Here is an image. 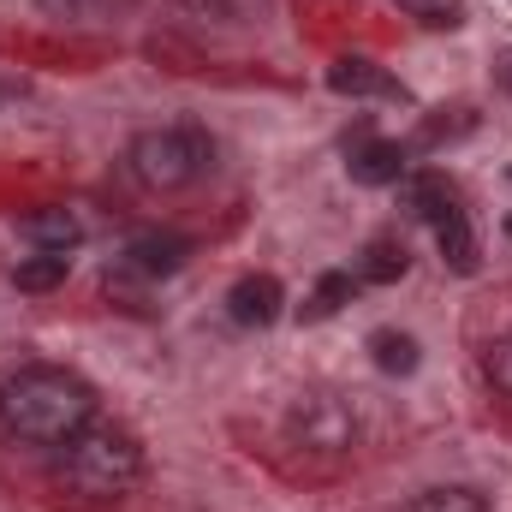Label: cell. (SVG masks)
I'll return each instance as SVG.
<instances>
[{"label":"cell","instance_id":"6da1fadb","mask_svg":"<svg viewBox=\"0 0 512 512\" xmlns=\"http://www.w3.org/2000/svg\"><path fill=\"white\" fill-rule=\"evenodd\" d=\"M96 417V393L60 364H18L0 376V429L30 447H66Z\"/></svg>","mask_w":512,"mask_h":512},{"label":"cell","instance_id":"7a4b0ae2","mask_svg":"<svg viewBox=\"0 0 512 512\" xmlns=\"http://www.w3.org/2000/svg\"><path fill=\"white\" fill-rule=\"evenodd\" d=\"M143 477V453L120 423H84L66 447H60V483L84 501H114Z\"/></svg>","mask_w":512,"mask_h":512},{"label":"cell","instance_id":"3957f363","mask_svg":"<svg viewBox=\"0 0 512 512\" xmlns=\"http://www.w3.org/2000/svg\"><path fill=\"white\" fill-rule=\"evenodd\" d=\"M215 167V143L197 126H155L131 143V173L143 191H185Z\"/></svg>","mask_w":512,"mask_h":512},{"label":"cell","instance_id":"277c9868","mask_svg":"<svg viewBox=\"0 0 512 512\" xmlns=\"http://www.w3.org/2000/svg\"><path fill=\"white\" fill-rule=\"evenodd\" d=\"M328 90H334V96H352V102H399V96H405L382 66L364 60V54L334 60V66H328Z\"/></svg>","mask_w":512,"mask_h":512},{"label":"cell","instance_id":"5b68a950","mask_svg":"<svg viewBox=\"0 0 512 512\" xmlns=\"http://www.w3.org/2000/svg\"><path fill=\"white\" fill-rule=\"evenodd\" d=\"M292 429L304 435V447H328V453L352 441V417H346L334 399H322V393H310V399L292 411Z\"/></svg>","mask_w":512,"mask_h":512},{"label":"cell","instance_id":"8992f818","mask_svg":"<svg viewBox=\"0 0 512 512\" xmlns=\"http://www.w3.org/2000/svg\"><path fill=\"white\" fill-rule=\"evenodd\" d=\"M280 304H286V292H280L274 274H245V280L227 292V310H233L239 328H268V322L280 316Z\"/></svg>","mask_w":512,"mask_h":512},{"label":"cell","instance_id":"52a82bcc","mask_svg":"<svg viewBox=\"0 0 512 512\" xmlns=\"http://www.w3.org/2000/svg\"><path fill=\"white\" fill-rule=\"evenodd\" d=\"M346 173L358 185H399L405 179V149L387 143V137H364V143L346 149Z\"/></svg>","mask_w":512,"mask_h":512},{"label":"cell","instance_id":"ba28073f","mask_svg":"<svg viewBox=\"0 0 512 512\" xmlns=\"http://www.w3.org/2000/svg\"><path fill=\"white\" fill-rule=\"evenodd\" d=\"M185 256H191V239H179V233H137L126 245V268L161 280V274H179Z\"/></svg>","mask_w":512,"mask_h":512},{"label":"cell","instance_id":"9c48e42d","mask_svg":"<svg viewBox=\"0 0 512 512\" xmlns=\"http://www.w3.org/2000/svg\"><path fill=\"white\" fill-rule=\"evenodd\" d=\"M453 203H459V197H453L447 179H435V173H405V179H399V209L417 215V221H429V227H435Z\"/></svg>","mask_w":512,"mask_h":512},{"label":"cell","instance_id":"30bf717a","mask_svg":"<svg viewBox=\"0 0 512 512\" xmlns=\"http://www.w3.org/2000/svg\"><path fill=\"white\" fill-rule=\"evenodd\" d=\"M18 233H24L30 245H42V251H72V245L84 239V227H78L72 209H36V215L18 221Z\"/></svg>","mask_w":512,"mask_h":512},{"label":"cell","instance_id":"8fae6325","mask_svg":"<svg viewBox=\"0 0 512 512\" xmlns=\"http://www.w3.org/2000/svg\"><path fill=\"white\" fill-rule=\"evenodd\" d=\"M435 245H441V256H447V268H459V274L477 268V239H471V221H465L459 203L435 221Z\"/></svg>","mask_w":512,"mask_h":512},{"label":"cell","instance_id":"7c38bea8","mask_svg":"<svg viewBox=\"0 0 512 512\" xmlns=\"http://www.w3.org/2000/svg\"><path fill=\"white\" fill-rule=\"evenodd\" d=\"M370 358H376L382 376H411L417 370V340L399 334V328H376L370 334Z\"/></svg>","mask_w":512,"mask_h":512},{"label":"cell","instance_id":"4fadbf2b","mask_svg":"<svg viewBox=\"0 0 512 512\" xmlns=\"http://www.w3.org/2000/svg\"><path fill=\"white\" fill-rule=\"evenodd\" d=\"M405 245L399 239H370L364 245V256H358V280H370V286H387V280H399L405 274Z\"/></svg>","mask_w":512,"mask_h":512},{"label":"cell","instance_id":"5bb4252c","mask_svg":"<svg viewBox=\"0 0 512 512\" xmlns=\"http://www.w3.org/2000/svg\"><path fill=\"white\" fill-rule=\"evenodd\" d=\"M66 268H72L66 251H42V256H30V262L12 268V286H18V292H54V286L66 280Z\"/></svg>","mask_w":512,"mask_h":512},{"label":"cell","instance_id":"9a60e30c","mask_svg":"<svg viewBox=\"0 0 512 512\" xmlns=\"http://www.w3.org/2000/svg\"><path fill=\"white\" fill-rule=\"evenodd\" d=\"M352 274H322L316 280V292H310V304H304V322H322V316H334L340 304H352Z\"/></svg>","mask_w":512,"mask_h":512},{"label":"cell","instance_id":"2e32d148","mask_svg":"<svg viewBox=\"0 0 512 512\" xmlns=\"http://www.w3.org/2000/svg\"><path fill=\"white\" fill-rule=\"evenodd\" d=\"M411 512H489L483 495H471V489H429V495H417Z\"/></svg>","mask_w":512,"mask_h":512},{"label":"cell","instance_id":"e0dca14e","mask_svg":"<svg viewBox=\"0 0 512 512\" xmlns=\"http://www.w3.org/2000/svg\"><path fill=\"white\" fill-rule=\"evenodd\" d=\"M399 6H405L417 24H429V30H453V24H459V6H453V0H399Z\"/></svg>","mask_w":512,"mask_h":512},{"label":"cell","instance_id":"ac0fdd59","mask_svg":"<svg viewBox=\"0 0 512 512\" xmlns=\"http://www.w3.org/2000/svg\"><path fill=\"white\" fill-rule=\"evenodd\" d=\"M507 233H512V215H507Z\"/></svg>","mask_w":512,"mask_h":512}]
</instances>
